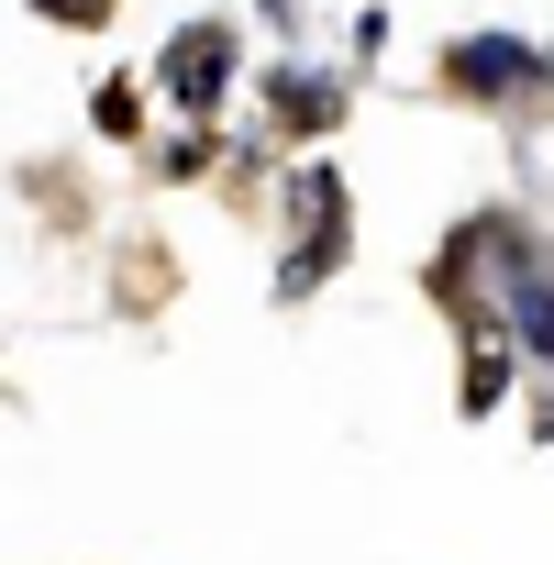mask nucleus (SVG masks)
<instances>
[{
  "label": "nucleus",
  "mask_w": 554,
  "mask_h": 565,
  "mask_svg": "<svg viewBox=\"0 0 554 565\" xmlns=\"http://www.w3.org/2000/svg\"><path fill=\"white\" fill-rule=\"evenodd\" d=\"M532 78H554V67H543L521 34H477V45L444 56V89H455V100H510V89H532Z\"/></svg>",
  "instance_id": "3"
},
{
  "label": "nucleus",
  "mask_w": 554,
  "mask_h": 565,
  "mask_svg": "<svg viewBox=\"0 0 554 565\" xmlns=\"http://www.w3.org/2000/svg\"><path fill=\"white\" fill-rule=\"evenodd\" d=\"M355 200H344V178L333 167H300V189H289V222H300V244H289V266H277V300H311L322 277L355 255V222H344Z\"/></svg>",
  "instance_id": "1"
},
{
  "label": "nucleus",
  "mask_w": 554,
  "mask_h": 565,
  "mask_svg": "<svg viewBox=\"0 0 554 565\" xmlns=\"http://www.w3.org/2000/svg\"><path fill=\"white\" fill-rule=\"evenodd\" d=\"M510 333H521V355H543V366H554V277H532V289L510 300Z\"/></svg>",
  "instance_id": "6"
},
{
  "label": "nucleus",
  "mask_w": 554,
  "mask_h": 565,
  "mask_svg": "<svg viewBox=\"0 0 554 565\" xmlns=\"http://www.w3.org/2000/svg\"><path fill=\"white\" fill-rule=\"evenodd\" d=\"M156 89H167L189 122H211V111H222V89H233V23H189V34H167Z\"/></svg>",
  "instance_id": "2"
},
{
  "label": "nucleus",
  "mask_w": 554,
  "mask_h": 565,
  "mask_svg": "<svg viewBox=\"0 0 554 565\" xmlns=\"http://www.w3.org/2000/svg\"><path fill=\"white\" fill-rule=\"evenodd\" d=\"M89 122H100L111 145H134V134H145V89H134V78H111V89L89 100Z\"/></svg>",
  "instance_id": "7"
},
{
  "label": "nucleus",
  "mask_w": 554,
  "mask_h": 565,
  "mask_svg": "<svg viewBox=\"0 0 554 565\" xmlns=\"http://www.w3.org/2000/svg\"><path fill=\"white\" fill-rule=\"evenodd\" d=\"M510 355H521V333H510V322H488V333L466 344V388H455V399H466L477 422H488V411L510 399Z\"/></svg>",
  "instance_id": "5"
},
{
  "label": "nucleus",
  "mask_w": 554,
  "mask_h": 565,
  "mask_svg": "<svg viewBox=\"0 0 554 565\" xmlns=\"http://www.w3.org/2000/svg\"><path fill=\"white\" fill-rule=\"evenodd\" d=\"M266 111H277V134L311 145V134L344 122V78H322V67H277V78H266Z\"/></svg>",
  "instance_id": "4"
}]
</instances>
